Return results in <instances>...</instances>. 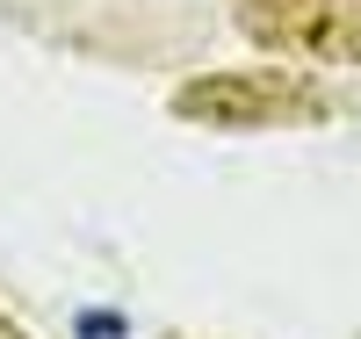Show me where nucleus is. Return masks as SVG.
Segmentation results:
<instances>
[{"label": "nucleus", "instance_id": "nucleus-1", "mask_svg": "<svg viewBox=\"0 0 361 339\" xmlns=\"http://www.w3.org/2000/svg\"><path fill=\"white\" fill-rule=\"evenodd\" d=\"M80 339H123V318H109V311L94 318V311H87L80 318Z\"/></svg>", "mask_w": 361, "mask_h": 339}]
</instances>
